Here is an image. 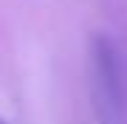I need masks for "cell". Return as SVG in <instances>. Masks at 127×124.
I'll use <instances>...</instances> for the list:
<instances>
[{
    "mask_svg": "<svg viewBox=\"0 0 127 124\" xmlns=\"http://www.w3.org/2000/svg\"><path fill=\"white\" fill-rule=\"evenodd\" d=\"M0 124H9V121H6V119H3V116H0Z\"/></svg>",
    "mask_w": 127,
    "mask_h": 124,
    "instance_id": "6da1fadb",
    "label": "cell"
}]
</instances>
